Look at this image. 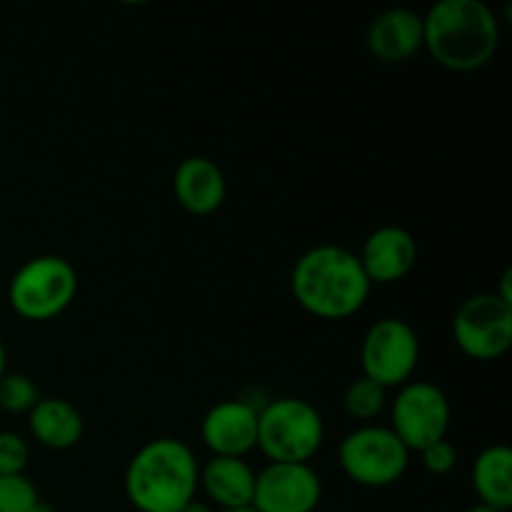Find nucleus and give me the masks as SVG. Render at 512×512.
<instances>
[{
    "label": "nucleus",
    "instance_id": "1",
    "mask_svg": "<svg viewBox=\"0 0 512 512\" xmlns=\"http://www.w3.org/2000/svg\"><path fill=\"white\" fill-rule=\"evenodd\" d=\"M290 290L295 303L313 318L345 320L365 308L373 285L358 253L343 245L323 243L295 260Z\"/></svg>",
    "mask_w": 512,
    "mask_h": 512
},
{
    "label": "nucleus",
    "instance_id": "2",
    "mask_svg": "<svg viewBox=\"0 0 512 512\" xmlns=\"http://www.w3.org/2000/svg\"><path fill=\"white\" fill-rule=\"evenodd\" d=\"M423 48L455 73L485 68L500 48L498 13L485 0H438L423 15Z\"/></svg>",
    "mask_w": 512,
    "mask_h": 512
},
{
    "label": "nucleus",
    "instance_id": "3",
    "mask_svg": "<svg viewBox=\"0 0 512 512\" xmlns=\"http://www.w3.org/2000/svg\"><path fill=\"white\" fill-rule=\"evenodd\" d=\"M200 463L185 440H148L125 468V498L138 512H180L198 498Z\"/></svg>",
    "mask_w": 512,
    "mask_h": 512
},
{
    "label": "nucleus",
    "instance_id": "4",
    "mask_svg": "<svg viewBox=\"0 0 512 512\" xmlns=\"http://www.w3.org/2000/svg\"><path fill=\"white\" fill-rule=\"evenodd\" d=\"M325 443V420L303 398H273L258 410V448L270 463H310Z\"/></svg>",
    "mask_w": 512,
    "mask_h": 512
},
{
    "label": "nucleus",
    "instance_id": "5",
    "mask_svg": "<svg viewBox=\"0 0 512 512\" xmlns=\"http://www.w3.org/2000/svg\"><path fill=\"white\" fill-rule=\"evenodd\" d=\"M78 295V270L60 255H38L20 265L8 285V303L15 315L45 323L73 305Z\"/></svg>",
    "mask_w": 512,
    "mask_h": 512
},
{
    "label": "nucleus",
    "instance_id": "6",
    "mask_svg": "<svg viewBox=\"0 0 512 512\" xmlns=\"http://www.w3.org/2000/svg\"><path fill=\"white\" fill-rule=\"evenodd\" d=\"M410 450L388 425H358L338 445V463L345 478L360 488H390L410 465Z\"/></svg>",
    "mask_w": 512,
    "mask_h": 512
},
{
    "label": "nucleus",
    "instance_id": "7",
    "mask_svg": "<svg viewBox=\"0 0 512 512\" xmlns=\"http://www.w3.org/2000/svg\"><path fill=\"white\" fill-rule=\"evenodd\" d=\"M420 365V338L403 318H380L365 330L360 343V368L365 378L385 390L410 383Z\"/></svg>",
    "mask_w": 512,
    "mask_h": 512
},
{
    "label": "nucleus",
    "instance_id": "8",
    "mask_svg": "<svg viewBox=\"0 0 512 512\" xmlns=\"http://www.w3.org/2000/svg\"><path fill=\"white\" fill-rule=\"evenodd\" d=\"M453 408L443 388L428 380H410L398 388L390 403V425L400 443L410 453H420L428 445L448 438Z\"/></svg>",
    "mask_w": 512,
    "mask_h": 512
},
{
    "label": "nucleus",
    "instance_id": "9",
    "mask_svg": "<svg viewBox=\"0 0 512 512\" xmlns=\"http://www.w3.org/2000/svg\"><path fill=\"white\" fill-rule=\"evenodd\" d=\"M453 340L460 353L488 363L512 345V305L495 293H475L460 303L453 318Z\"/></svg>",
    "mask_w": 512,
    "mask_h": 512
},
{
    "label": "nucleus",
    "instance_id": "10",
    "mask_svg": "<svg viewBox=\"0 0 512 512\" xmlns=\"http://www.w3.org/2000/svg\"><path fill=\"white\" fill-rule=\"evenodd\" d=\"M323 480L310 463H268L255 475L253 505L260 512H315Z\"/></svg>",
    "mask_w": 512,
    "mask_h": 512
},
{
    "label": "nucleus",
    "instance_id": "11",
    "mask_svg": "<svg viewBox=\"0 0 512 512\" xmlns=\"http://www.w3.org/2000/svg\"><path fill=\"white\" fill-rule=\"evenodd\" d=\"M258 405L220 400L200 420V440L213 458H245L258 448Z\"/></svg>",
    "mask_w": 512,
    "mask_h": 512
},
{
    "label": "nucleus",
    "instance_id": "12",
    "mask_svg": "<svg viewBox=\"0 0 512 512\" xmlns=\"http://www.w3.org/2000/svg\"><path fill=\"white\" fill-rule=\"evenodd\" d=\"M370 285H393L413 273L418 263V243L400 225H380L365 238L358 253Z\"/></svg>",
    "mask_w": 512,
    "mask_h": 512
},
{
    "label": "nucleus",
    "instance_id": "13",
    "mask_svg": "<svg viewBox=\"0 0 512 512\" xmlns=\"http://www.w3.org/2000/svg\"><path fill=\"white\" fill-rule=\"evenodd\" d=\"M365 45L380 63H405L423 50V15L410 8H388L375 15Z\"/></svg>",
    "mask_w": 512,
    "mask_h": 512
},
{
    "label": "nucleus",
    "instance_id": "14",
    "mask_svg": "<svg viewBox=\"0 0 512 512\" xmlns=\"http://www.w3.org/2000/svg\"><path fill=\"white\" fill-rule=\"evenodd\" d=\"M173 193L180 208L190 215H213L225 203L228 185L218 163L203 155H193L175 168Z\"/></svg>",
    "mask_w": 512,
    "mask_h": 512
},
{
    "label": "nucleus",
    "instance_id": "15",
    "mask_svg": "<svg viewBox=\"0 0 512 512\" xmlns=\"http://www.w3.org/2000/svg\"><path fill=\"white\" fill-rule=\"evenodd\" d=\"M253 465L245 458H213L200 465L198 490H203L208 503L220 510L243 508L253 503L255 493Z\"/></svg>",
    "mask_w": 512,
    "mask_h": 512
},
{
    "label": "nucleus",
    "instance_id": "16",
    "mask_svg": "<svg viewBox=\"0 0 512 512\" xmlns=\"http://www.w3.org/2000/svg\"><path fill=\"white\" fill-rule=\"evenodd\" d=\"M28 430L45 450H70L80 443L85 423L80 410L65 398H40L28 413Z\"/></svg>",
    "mask_w": 512,
    "mask_h": 512
},
{
    "label": "nucleus",
    "instance_id": "17",
    "mask_svg": "<svg viewBox=\"0 0 512 512\" xmlns=\"http://www.w3.org/2000/svg\"><path fill=\"white\" fill-rule=\"evenodd\" d=\"M473 490L478 503L508 512L512 508V450L508 445H490L475 458Z\"/></svg>",
    "mask_w": 512,
    "mask_h": 512
},
{
    "label": "nucleus",
    "instance_id": "18",
    "mask_svg": "<svg viewBox=\"0 0 512 512\" xmlns=\"http://www.w3.org/2000/svg\"><path fill=\"white\" fill-rule=\"evenodd\" d=\"M388 405V390L383 385H378L375 380L355 378L353 383L345 388L343 395V408L348 413V418H353L358 425H370Z\"/></svg>",
    "mask_w": 512,
    "mask_h": 512
},
{
    "label": "nucleus",
    "instance_id": "19",
    "mask_svg": "<svg viewBox=\"0 0 512 512\" xmlns=\"http://www.w3.org/2000/svg\"><path fill=\"white\" fill-rule=\"evenodd\" d=\"M43 398L35 380L25 373H5L0 378V413L28 415Z\"/></svg>",
    "mask_w": 512,
    "mask_h": 512
},
{
    "label": "nucleus",
    "instance_id": "20",
    "mask_svg": "<svg viewBox=\"0 0 512 512\" xmlns=\"http://www.w3.org/2000/svg\"><path fill=\"white\" fill-rule=\"evenodd\" d=\"M40 493L28 475H0V512H33Z\"/></svg>",
    "mask_w": 512,
    "mask_h": 512
},
{
    "label": "nucleus",
    "instance_id": "21",
    "mask_svg": "<svg viewBox=\"0 0 512 512\" xmlns=\"http://www.w3.org/2000/svg\"><path fill=\"white\" fill-rule=\"evenodd\" d=\"M30 460V445L23 435L0 430V475H23Z\"/></svg>",
    "mask_w": 512,
    "mask_h": 512
},
{
    "label": "nucleus",
    "instance_id": "22",
    "mask_svg": "<svg viewBox=\"0 0 512 512\" xmlns=\"http://www.w3.org/2000/svg\"><path fill=\"white\" fill-rule=\"evenodd\" d=\"M418 455L420 465H423L430 475H448L453 473L455 465H458V450H455V445L450 443L448 438L428 445V448L420 450Z\"/></svg>",
    "mask_w": 512,
    "mask_h": 512
},
{
    "label": "nucleus",
    "instance_id": "23",
    "mask_svg": "<svg viewBox=\"0 0 512 512\" xmlns=\"http://www.w3.org/2000/svg\"><path fill=\"white\" fill-rule=\"evenodd\" d=\"M510 283H512V270L508 268L503 273V278H500V288L493 290L495 295H498L500 300H505V303L512 305V290H510Z\"/></svg>",
    "mask_w": 512,
    "mask_h": 512
},
{
    "label": "nucleus",
    "instance_id": "24",
    "mask_svg": "<svg viewBox=\"0 0 512 512\" xmlns=\"http://www.w3.org/2000/svg\"><path fill=\"white\" fill-rule=\"evenodd\" d=\"M180 512H215V508L210 503H205V500L195 498V500H190V503L185 505V508Z\"/></svg>",
    "mask_w": 512,
    "mask_h": 512
},
{
    "label": "nucleus",
    "instance_id": "25",
    "mask_svg": "<svg viewBox=\"0 0 512 512\" xmlns=\"http://www.w3.org/2000/svg\"><path fill=\"white\" fill-rule=\"evenodd\" d=\"M8 373V350H5V343L3 338H0V378Z\"/></svg>",
    "mask_w": 512,
    "mask_h": 512
},
{
    "label": "nucleus",
    "instance_id": "26",
    "mask_svg": "<svg viewBox=\"0 0 512 512\" xmlns=\"http://www.w3.org/2000/svg\"><path fill=\"white\" fill-rule=\"evenodd\" d=\"M465 512H500V510L490 508V505H483V503H475V505H470V508Z\"/></svg>",
    "mask_w": 512,
    "mask_h": 512
},
{
    "label": "nucleus",
    "instance_id": "27",
    "mask_svg": "<svg viewBox=\"0 0 512 512\" xmlns=\"http://www.w3.org/2000/svg\"><path fill=\"white\" fill-rule=\"evenodd\" d=\"M220 512H260V510L255 508L253 503H250V505H243V508H233V510H220Z\"/></svg>",
    "mask_w": 512,
    "mask_h": 512
},
{
    "label": "nucleus",
    "instance_id": "28",
    "mask_svg": "<svg viewBox=\"0 0 512 512\" xmlns=\"http://www.w3.org/2000/svg\"><path fill=\"white\" fill-rule=\"evenodd\" d=\"M33 512H55L53 508H50V505L48 503H43V500H40V503L38 505H35V510Z\"/></svg>",
    "mask_w": 512,
    "mask_h": 512
}]
</instances>
